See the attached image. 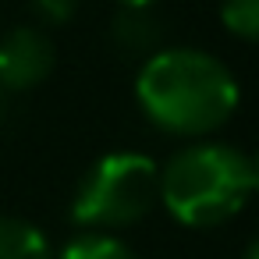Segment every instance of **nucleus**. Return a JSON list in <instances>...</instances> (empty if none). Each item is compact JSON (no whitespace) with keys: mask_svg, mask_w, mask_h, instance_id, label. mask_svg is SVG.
Listing matches in <instances>:
<instances>
[{"mask_svg":"<svg viewBox=\"0 0 259 259\" xmlns=\"http://www.w3.org/2000/svg\"><path fill=\"white\" fill-rule=\"evenodd\" d=\"M241 89L234 71L195 47H163L142 61L135 75V103L142 117L174 139H206L238 110Z\"/></svg>","mask_w":259,"mask_h":259,"instance_id":"f257e3e1","label":"nucleus"},{"mask_svg":"<svg viewBox=\"0 0 259 259\" xmlns=\"http://www.w3.org/2000/svg\"><path fill=\"white\" fill-rule=\"evenodd\" d=\"M252 195V160L231 142L195 139L160 167V206L192 231L227 224Z\"/></svg>","mask_w":259,"mask_h":259,"instance_id":"f03ea898","label":"nucleus"},{"mask_svg":"<svg viewBox=\"0 0 259 259\" xmlns=\"http://www.w3.org/2000/svg\"><path fill=\"white\" fill-rule=\"evenodd\" d=\"M160 202V167L146 153H107L71 195V224L82 231H121L153 213Z\"/></svg>","mask_w":259,"mask_h":259,"instance_id":"7ed1b4c3","label":"nucleus"},{"mask_svg":"<svg viewBox=\"0 0 259 259\" xmlns=\"http://www.w3.org/2000/svg\"><path fill=\"white\" fill-rule=\"evenodd\" d=\"M57 64V50L47 32L32 25H18L0 39V89L29 93L50 78Z\"/></svg>","mask_w":259,"mask_h":259,"instance_id":"20e7f679","label":"nucleus"},{"mask_svg":"<svg viewBox=\"0 0 259 259\" xmlns=\"http://www.w3.org/2000/svg\"><path fill=\"white\" fill-rule=\"evenodd\" d=\"M110 39L121 54L128 57H153L156 50H163V22L153 15V8H117L114 22H110Z\"/></svg>","mask_w":259,"mask_h":259,"instance_id":"39448f33","label":"nucleus"},{"mask_svg":"<svg viewBox=\"0 0 259 259\" xmlns=\"http://www.w3.org/2000/svg\"><path fill=\"white\" fill-rule=\"evenodd\" d=\"M0 259H54V245L32 220L0 213Z\"/></svg>","mask_w":259,"mask_h":259,"instance_id":"423d86ee","label":"nucleus"},{"mask_svg":"<svg viewBox=\"0 0 259 259\" xmlns=\"http://www.w3.org/2000/svg\"><path fill=\"white\" fill-rule=\"evenodd\" d=\"M54 259H139L128 241H121L110 231H78L75 238L64 241Z\"/></svg>","mask_w":259,"mask_h":259,"instance_id":"0eeeda50","label":"nucleus"},{"mask_svg":"<svg viewBox=\"0 0 259 259\" xmlns=\"http://www.w3.org/2000/svg\"><path fill=\"white\" fill-rule=\"evenodd\" d=\"M220 22L234 39L259 43V0H220Z\"/></svg>","mask_w":259,"mask_h":259,"instance_id":"6e6552de","label":"nucleus"},{"mask_svg":"<svg viewBox=\"0 0 259 259\" xmlns=\"http://www.w3.org/2000/svg\"><path fill=\"white\" fill-rule=\"evenodd\" d=\"M29 4L47 25H68L78 11V0H29Z\"/></svg>","mask_w":259,"mask_h":259,"instance_id":"1a4fd4ad","label":"nucleus"},{"mask_svg":"<svg viewBox=\"0 0 259 259\" xmlns=\"http://www.w3.org/2000/svg\"><path fill=\"white\" fill-rule=\"evenodd\" d=\"M248 160H252V192H259V149H255Z\"/></svg>","mask_w":259,"mask_h":259,"instance_id":"9d476101","label":"nucleus"},{"mask_svg":"<svg viewBox=\"0 0 259 259\" xmlns=\"http://www.w3.org/2000/svg\"><path fill=\"white\" fill-rule=\"evenodd\" d=\"M156 0H117V8H153Z\"/></svg>","mask_w":259,"mask_h":259,"instance_id":"9b49d317","label":"nucleus"},{"mask_svg":"<svg viewBox=\"0 0 259 259\" xmlns=\"http://www.w3.org/2000/svg\"><path fill=\"white\" fill-rule=\"evenodd\" d=\"M241 259H259V238H252V241H248V248L241 252Z\"/></svg>","mask_w":259,"mask_h":259,"instance_id":"f8f14e48","label":"nucleus"},{"mask_svg":"<svg viewBox=\"0 0 259 259\" xmlns=\"http://www.w3.org/2000/svg\"><path fill=\"white\" fill-rule=\"evenodd\" d=\"M4 96H8V93H4V89H0V114H4Z\"/></svg>","mask_w":259,"mask_h":259,"instance_id":"ddd939ff","label":"nucleus"}]
</instances>
